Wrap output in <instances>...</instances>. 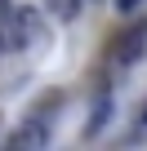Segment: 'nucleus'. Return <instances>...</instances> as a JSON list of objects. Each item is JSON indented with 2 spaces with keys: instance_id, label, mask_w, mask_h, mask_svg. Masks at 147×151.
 Instances as JSON below:
<instances>
[{
  "instance_id": "obj_3",
  "label": "nucleus",
  "mask_w": 147,
  "mask_h": 151,
  "mask_svg": "<svg viewBox=\"0 0 147 151\" xmlns=\"http://www.w3.org/2000/svg\"><path fill=\"white\" fill-rule=\"evenodd\" d=\"M107 116H112V93H103V98L94 102V111H89V124H85V133H98V129L107 124Z\"/></svg>"
},
{
  "instance_id": "obj_4",
  "label": "nucleus",
  "mask_w": 147,
  "mask_h": 151,
  "mask_svg": "<svg viewBox=\"0 0 147 151\" xmlns=\"http://www.w3.org/2000/svg\"><path fill=\"white\" fill-rule=\"evenodd\" d=\"M138 5H143V0H116V9H120V14H134Z\"/></svg>"
},
{
  "instance_id": "obj_1",
  "label": "nucleus",
  "mask_w": 147,
  "mask_h": 151,
  "mask_svg": "<svg viewBox=\"0 0 147 151\" xmlns=\"http://www.w3.org/2000/svg\"><path fill=\"white\" fill-rule=\"evenodd\" d=\"M9 147H18V151H40V147H49V129H45V120H27V124L9 138Z\"/></svg>"
},
{
  "instance_id": "obj_6",
  "label": "nucleus",
  "mask_w": 147,
  "mask_h": 151,
  "mask_svg": "<svg viewBox=\"0 0 147 151\" xmlns=\"http://www.w3.org/2000/svg\"><path fill=\"white\" fill-rule=\"evenodd\" d=\"M143 124H147V102H143Z\"/></svg>"
},
{
  "instance_id": "obj_2",
  "label": "nucleus",
  "mask_w": 147,
  "mask_h": 151,
  "mask_svg": "<svg viewBox=\"0 0 147 151\" xmlns=\"http://www.w3.org/2000/svg\"><path fill=\"white\" fill-rule=\"evenodd\" d=\"M45 5H49V14H54V18L76 22V18H80V9H85V0H45Z\"/></svg>"
},
{
  "instance_id": "obj_5",
  "label": "nucleus",
  "mask_w": 147,
  "mask_h": 151,
  "mask_svg": "<svg viewBox=\"0 0 147 151\" xmlns=\"http://www.w3.org/2000/svg\"><path fill=\"white\" fill-rule=\"evenodd\" d=\"M0 53H5V31H0Z\"/></svg>"
}]
</instances>
